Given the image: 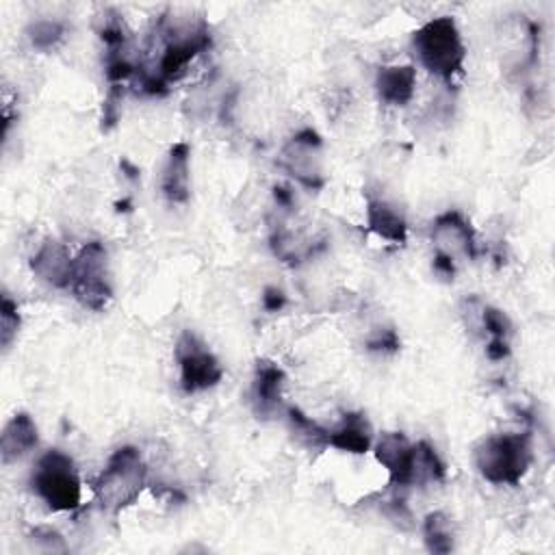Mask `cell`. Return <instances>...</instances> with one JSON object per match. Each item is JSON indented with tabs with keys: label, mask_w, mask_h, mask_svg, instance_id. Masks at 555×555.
<instances>
[{
	"label": "cell",
	"mask_w": 555,
	"mask_h": 555,
	"mask_svg": "<svg viewBox=\"0 0 555 555\" xmlns=\"http://www.w3.org/2000/svg\"><path fill=\"white\" fill-rule=\"evenodd\" d=\"M479 332L488 334V338H507L509 340L512 338V321L503 310L483 304L481 319H479Z\"/></svg>",
	"instance_id": "obj_24"
},
{
	"label": "cell",
	"mask_w": 555,
	"mask_h": 555,
	"mask_svg": "<svg viewBox=\"0 0 555 555\" xmlns=\"http://www.w3.org/2000/svg\"><path fill=\"white\" fill-rule=\"evenodd\" d=\"M444 475H447V468L438 451L427 440H418L414 444V457H412V486L440 483Z\"/></svg>",
	"instance_id": "obj_20"
},
{
	"label": "cell",
	"mask_w": 555,
	"mask_h": 555,
	"mask_svg": "<svg viewBox=\"0 0 555 555\" xmlns=\"http://www.w3.org/2000/svg\"><path fill=\"white\" fill-rule=\"evenodd\" d=\"M278 167L286 171L297 184L317 191L325 184L323 173V141L317 130H297L280 150Z\"/></svg>",
	"instance_id": "obj_7"
},
{
	"label": "cell",
	"mask_w": 555,
	"mask_h": 555,
	"mask_svg": "<svg viewBox=\"0 0 555 555\" xmlns=\"http://www.w3.org/2000/svg\"><path fill=\"white\" fill-rule=\"evenodd\" d=\"M20 325H22V319H20L17 304L11 299L9 293H2V301H0V345H2L4 351L13 345L17 332H20Z\"/></svg>",
	"instance_id": "obj_23"
},
{
	"label": "cell",
	"mask_w": 555,
	"mask_h": 555,
	"mask_svg": "<svg viewBox=\"0 0 555 555\" xmlns=\"http://www.w3.org/2000/svg\"><path fill=\"white\" fill-rule=\"evenodd\" d=\"M505 65L512 72H525L533 65L538 54V26L527 15H509L501 33Z\"/></svg>",
	"instance_id": "obj_10"
},
{
	"label": "cell",
	"mask_w": 555,
	"mask_h": 555,
	"mask_svg": "<svg viewBox=\"0 0 555 555\" xmlns=\"http://www.w3.org/2000/svg\"><path fill=\"white\" fill-rule=\"evenodd\" d=\"M39 442V431L28 412H15L2 427L0 434V457L2 464H11L33 451Z\"/></svg>",
	"instance_id": "obj_17"
},
{
	"label": "cell",
	"mask_w": 555,
	"mask_h": 555,
	"mask_svg": "<svg viewBox=\"0 0 555 555\" xmlns=\"http://www.w3.org/2000/svg\"><path fill=\"white\" fill-rule=\"evenodd\" d=\"M531 460V440L520 431L492 434L475 447V466L479 475L494 486H518Z\"/></svg>",
	"instance_id": "obj_4"
},
{
	"label": "cell",
	"mask_w": 555,
	"mask_h": 555,
	"mask_svg": "<svg viewBox=\"0 0 555 555\" xmlns=\"http://www.w3.org/2000/svg\"><path fill=\"white\" fill-rule=\"evenodd\" d=\"M284 371L273 360H258L251 379V405L258 418H271L282 408Z\"/></svg>",
	"instance_id": "obj_13"
},
{
	"label": "cell",
	"mask_w": 555,
	"mask_h": 555,
	"mask_svg": "<svg viewBox=\"0 0 555 555\" xmlns=\"http://www.w3.org/2000/svg\"><path fill=\"white\" fill-rule=\"evenodd\" d=\"M375 460L386 468L390 486L410 488L412 486V457L414 444L401 431H386L377 442H373Z\"/></svg>",
	"instance_id": "obj_11"
},
{
	"label": "cell",
	"mask_w": 555,
	"mask_h": 555,
	"mask_svg": "<svg viewBox=\"0 0 555 555\" xmlns=\"http://www.w3.org/2000/svg\"><path fill=\"white\" fill-rule=\"evenodd\" d=\"M364 217H366L369 232H373L382 241H388L395 245H403L408 241V221L403 212L388 199L366 195Z\"/></svg>",
	"instance_id": "obj_15"
},
{
	"label": "cell",
	"mask_w": 555,
	"mask_h": 555,
	"mask_svg": "<svg viewBox=\"0 0 555 555\" xmlns=\"http://www.w3.org/2000/svg\"><path fill=\"white\" fill-rule=\"evenodd\" d=\"M286 421L291 427V434L304 444L306 449L323 451L330 447V429L319 425L314 418H310L306 412H301L297 405H286Z\"/></svg>",
	"instance_id": "obj_19"
},
{
	"label": "cell",
	"mask_w": 555,
	"mask_h": 555,
	"mask_svg": "<svg viewBox=\"0 0 555 555\" xmlns=\"http://www.w3.org/2000/svg\"><path fill=\"white\" fill-rule=\"evenodd\" d=\"M65 24L59 20H35L26 26V37L35 50L50 52L65 39Z\"/></svg>",
	"instance_id": "obj_22"
},
{
	"label": "cell",
	"mask_w": 555,
	"mask_h": 555,
	"mask_svg": "<svg viewBox=\"0 0 555 555\" xmlns=\"http://www.w3.org/2000/svg\"><path fill=\"white\" fill-rule=\"evenodd\" d=\"M431 269H434L436 275L444 278V280H453L457 267H455V260H453V258H449V256H444V254H440V251H434Z\"/></svg>",
	"instance_id": "obj_27"
},
{
	"label": "cell",
	"mask_w": 555,
	"mask_h": 555,
	"mask_svg": "<svg viewBox=\"0 0 555 555\" xmlns=\"http://www.w3.org/2000/svg\"><path fill=\"white\" fill-rule=\"evenodd\" d=\"M401 347L399 336L395 330L390 327H382L377 330L373 336H369L366 340V349L375 351V353H395Z\"/></svg>",
	"instance_id": "obj_26"
},
{
	"label": "cell",
	"mask_w": 555,
	"mask_h": 555,
	"mask_svg": "<svg viewBox=\"0 0 555 555\" xmlns=\"http://www.w3.org/2000/svg\"><path fill=\"white\" fill-rule=\"evenodd\" d=\"M412 48L421 65L442 80H451L464 67L466 48L451 15H438L421 24L412 35Z\"/></svg>",
	"instance_id": "obj_3"
},
{
	"label": "cell",
	"mask_w": 555,
	"mask_h": 555,
	"mask_svg": "<svg viewBox=\"0 0 555 555\" xmlns=\"http://www.w3.org/2000/svg\"><path fill=\"white\" fill-rule=\"evenodd\" d=\"M147 483V468L137 447H119L93 481V496L104 512L117 514L130 507Z\"/></svg>",
	"instance_id": "obj_2"
},
{
	"label": "cell",
	"mask_w": 555,
	"mask_h": 555,
	"mask_svg": "<svg viewBox=\"0 0 555 555\" xmlns=\"http://www.w3.org/2000/svg\"><path fill=\"white\" fill-rule=\"evenodd\" d=\"M423 542L429 553H451L455 546V533L451 518L444 512H431L423 520Z\"/></svg>",
	"instance_id": "obj_21"
},
{
	"label": "cell",
	"mask_w": 555,
	"mask_h": 555,
	"mask_svg": "<svg viewBox=\"0 0 555 555\" xmlns=\"http://www.w3.org/2000/svg\"><path fill=\"white\" fill-rule=\"evenodd\" d=\"M191 150L184 141H178L169 147L163 173H160V193L169 204H184L189 199V171H191Z\"/></svg>",
	"instance_id": "obj_14"
},
{
	"label": "cell",
	"mask_w": 555,
	"mask_h": 555,
	"mask_svg": "<svg viewBox=\"0 0 555 555\" xmlns=\"http://www.w3.org/2000/svg\"><path fill=\"white\" fill-rule=\"evenodd\" d=\"M262 306L267 312H278L286 306V295L278 286H269L262 293Z\"/></svg>",
	"instance_id": "obj_28"
},
{
	"label": "cell",
	"mask_w": 555,
	"mask_h": 555,
	"mask_svg": "<svg viewBox=\"0 0 555 555\" xmlns=\"http://www.w3.org/2000/svg\"><path fill=\"white\" fill-rule=\"evenodd\" d=\"M28 544L35 553H67V544L63 535L52 527H35L28 533Z\"/></svg>",
	"instance_id": "obj_25"
},
{
	"label": "cell",
	"mask_w": 555,
	"mask_h": 555,
	"mask_svg": "<svg viewBox=\"0 0 555 555\" xmlns=\"http://www.w3.org/2000/svg\"><path fill=\"white\" fill-rule=\"evenodd\" d=\"M28 264H30V271L48 286L69 288L72 271H74V256L61 241L46 238L43 243H39V247L30 256Z\"/></svg>",
	"instance_id": "obj_12"
},
{
	"label": "cell",
	"mask_w": 555,
	"mask_h": 555,
	"mask_svg": "<svg viewBox=\"0 0 555 555\" xmlns=\"http://www.w3.org/2000/svg\"><path fill=\"white\" fill-rule=\"evenodd\" d=\"M330 447L362 455L373 447V425L364 412H345L340 421L330 429Z\"/></svg>",
	"instance_id": "obj_16"
},
{
	"label": "cell",
	"mask_w": 555,
	"mask_h": 555,
	"mask_svg": "<svg viewBox=\"0 0 555 555\" xmlns=\"http://www.w3.org/2000/svg\"><path fill=\"white\" fill-rule=\"evenodd\" d=\"M69 291L74 299L89 310H104L113 299V280L108 271V256L100 241H89L74 256V271Z\"/></svg>",
	"instance_id": "obj_6"
},
{
	"label": "cell",
	"mask_w": 555,
	"mask_h": 555,
	"mask_svg": "<svg viewBox=\"0 0 555 555\" xmlns=\"http://www.w3.org/2000/svg\"><path fill=\"white\" fill-rule=\"evenodd\" d=\"M416 69L412 65H382L375 74L377 98L388 106H405L414 98Z\"/></svg>",
	"instance_id": "obj_18"
},
{
	"label": "cell",
	"mask_w": 555,
	"mask_h": 555,
	"mask_svg": "<svg viewBox=\"0 0 555 555\" xmlns=\"http://www.w3.org/2000/svg\"><path fill=\"white\" fill-rule=\"evenodd\" d=\"M154 37L160 46L158 63L152 69L139 67L158 78L167 89L184 76L195 56L212 46L210 26L204 17H169L165 13L154 22Z\"/></svg>",
	"instance_id": "obj_1"
},
{
	"label": "cell",
	"mask_w": 555,
	"mask_h": 555,
	"mask_svg": "<svg viewBox=\"0 0 555 555\" xmlns=\"http://www.w3.org/2000/svg\"><path fill=\"white\" fill-rule=\"evenodd\" d=\"M30 488L52 512H74L80 507V477L74 460L61 449H50L37 460Z\"/></svg>",
	"instance_id": "obj_5"
},
{
	"label": "cell",
	"mask_w": 555,
	"mask_h": 555,
	"mask_svg": "<svg viewBox=\"0 0 555 555\" xmlns=\"http://www.w3.org/2000/svg\"><path fill=\"white\" fill-rule=\"evenodd\" d=\"M431 241L436 251L453 258L473 260L477 256V236L470 221L460 210H444L431 221Z\"/></svg>",
	"instance_id": "obj_9"
},
{
	"label": "cell",
	"mask_w": 555,
	"mask_h": 555,
	"mask_svg": "<svg viewBox=\"0 0 555 555\" xmlns=\"http://www.w3.org/2000/svg\"><path fill=\"white\" fill-rule=\"evenodd\" d=\"M176 362L180 369V388L186 395L210 390L223 377V369L217 356L191 330H184L178 336Z\"/></svg>",
	"instance_id": "obj_8"
}]
</instances>
